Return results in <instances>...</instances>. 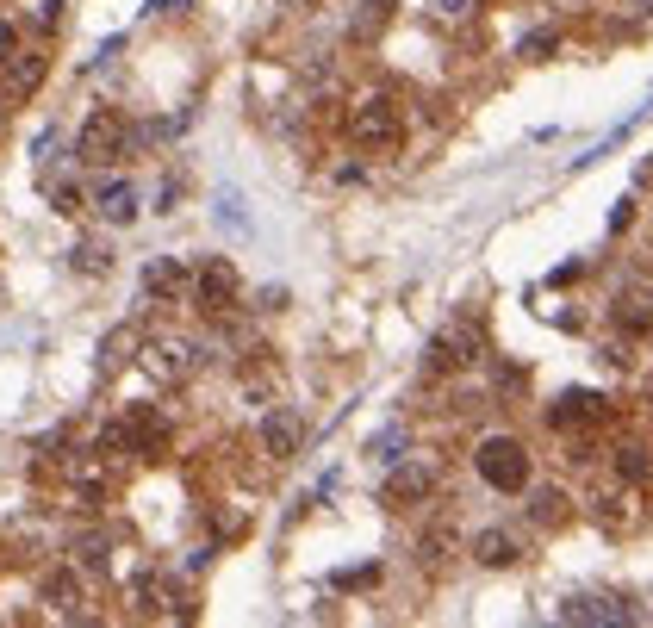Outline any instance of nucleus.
Here are the masks:
<instances>
[{
	"label": "nucleus",
	"mask_w": 653,
	"mask_h": 628,
	"mask_svg": "<svg viewBox=\"0 0 653 628\" xmlns=\"http://www.w3.org/2000/svg\"><path fill=\"white\" fill-rule=\"evenodd\" d=\"M430 492H436V473H430V467H417V461H411V467H399V473L386 479V504H392V510L423 504Z\"/></svg>",
	"instance_id": "9d476101"
},
{
	"label": "nucleus",
	"mask_w": 653,
	"mask_h": 628,
	"mask_svg": "<svg viewBox=\"0 0 653 628\" xmlns=\"http://www.w3.org/2000/svg\"><path fill=\"white\" fill-rule=\"evenodd\" d=\"M554 430H585V423H604V398L598 392H566L560 405L548 411Z\"/></svg>",
	"instance_id": "9b49d317"
},
{
	"label": "nucleus",
	"mask_w": 653,
	"mask_h": 628,
	"mask_svg": "<svg viewBox=\"0 0 653 628\" xmlns=\"http://www.w3.org/2000/svg\"><path fill=\"white\" fill-rule=\"evenodd\" d=\"M299 448H305V423L293 411H268L262 417V454L274 467H287V461H299Z\"/></svg>",
	"instance_id": "0eeeda50"
},
{
	"label": "nucleus",
	"mask_w": 653,
	"mask_h": 628,
	"mask_svg": "<svg viewBox=\"0 0 653 628\" xmlns=\"http://www.w3.org/2000/svg\"><path fill=\"white\" fill-rule=\"evenodd\" d=\"M193 299H200V311L206 318H231L237 311V299H243V280H237V268L224 262V255H212V262L193 274Z\"/></svg>",
	"instance_id": "423d86ee"
},
{
	"label": "nucleus",
	"mask_w": 653,
	"mask_h": 628,
	"mask_svg": "<svg viewBox=\"0 0 653 628\" xmlns=\"http://www.w3.org/2000/svg\"><path fill=\"white\" fill-rule=\"evenodd\" d=\"M647 473H653V461H647V448H616V479L622 485H647Z\"/></svg>",
	"instance_id": "a211bd4d"
},
{
	"label": "nucleus",
	"mask_w": 653,
	"mask_h": 628,
	"mask_svg": "<svg viewBox=\"0 0 653 628\" xmlns=\"http://www.w3.org/2000/svg\"><path fill=\"white\" fill-rule=\"evenodd\" d=\"M473 560L479 566H517L523 560V541L510 535V529H479L473 535Z\"/></svg>",
	"instance_id": "f8f14e48"
},
{
	"label": "nucleus",
	"mask_w": 653,
	"mask_h": 628,
	"mask_svg": "<svg viewBox=\"0 0 653 628\" xmlns=\"http://www.w3.org/2000/svg\"><path fill=\"white\" fill-rule=\"evenodd\" d=\"M622 504H629L622 492H604V498H598V517H604L610 529H622V523H629V510H622Z\"/></svg>",
	"instance_id": "aec40b11"
},
{
	"label": "nucleus",
	"mask_w": 653,
	"mask_h": 628,
	"mask_svg": "<svg viewBox=\"0 0 653 628\" xmlns=\"http://www.w3.org/2000/svg\"><path fill=\"white\" fill-rule=\"evenodd\" d=\"M467 361H479V330L454 324V330L430 336V349H423V380H448V374H461Z\"/></svg>",
	"instance_id": "39448f33"
},
{
	"label": "nucleus",
	"mask_w": 653,
	"mask_h": 628,
	"mask_svg": "<svg viewBox=\"0 0 653 628\" xmlns=\"http://www.w3.org/2000/svg\"><path fill=\"white\" fill-rule=\"evenodd\" d=\"M13 50H19V32H13V25H7V19H0V63H7V56H13Z\"/></svg>",
	"instance_id": "4be33fe9"
},
{
	"label": "nucleus",
	"mask_w": 653,
	"mask_h": 628,
	"mask_svg": "<svg viewBox=\"0 0 653 628\" xmlns=\"http://www.w3.org/2000/svg\"><path fill=\"white\" fill-rule=\"evenodd\" d=\"M94 206H100L106 224H131V218H137V187H131V181H106V187L94 193Z\"/></svg>",
	"instance_id": "ddd939ff"
},
{
	"label": "nucleus",
	"mask_w": 653,
	"mask_h": 628,
	"mask_svg": "<svg viewBox=\"0 0 653 628\" xmlns=\"http://www.w3.org/2000/svg\"><path fill=\"white\" fill-rule=\"evenodd\" d=\"M106 448H131V454H162L168 448V417L156 405H131L119 423L106 430Z\"/></svg>",
	"instance_id": "20e7f679"
},
{
	"label": "nucleus",
	"mask_w": 653,
	"mask_h": 628,
	"mask_svg": "<svg viewBox=\"0 0 653 628\" xmlns=\"http://www.w3.org/2000/svg\"><path fill=\"white\" fill-rule=\"evenodd\" d=\"M150 367H156L162 380H187V374H193V349H187V342H156V349H150Z\"/></svg>",
	"instance_id": "2eb2a0df"
},
{
	"label": "nucleus",
	"mask_w": 653,
	"mask_h": 628,
	"mask_svg": "<svg viewBox=\"0 0 653 628\" xmlns=\"http://www.w3.org/2000/svg\"><path fill=\"white\" fill-rule=\"evenodd\" d=\"M560 622H573V628H585V622H635V610L622 604V597L591 591V597H566V604H560Z\"/></svg>",
	"instance_id": "1a4fd4ad"
},
{
	"label": "nucleus",
	"mask_w": 653,
	"mask_h": 628,
	"mask_svg": "<svg viewBox=\"0 0 653 628\" xmlns=\"http://www.w3.org/2000/svg\"><path fill=\"white\" fill-rule=\"evenodd\" d=\"M529 517L542 523V529H554V523H566V517H573V498H566L560 485H548V492H535V498H529Z\"/></svg>",
	"instance_id": "dca6fc26"
},
{
	"label": "nucleus",
	"mask_w": 653,
	"mask_h": 628,
	"mask_svg": "<svg viewBox=\"0 0 653 628\" xmlns=\"http://www.w3.org/2000/svg\"><path fill=\"white\" fill-rule=\"evenodd\" d=\"M187 280H193V274L175 262V255H162V262H150V268H144V287H150L156 299H175V293H187Z\"/></svg>",
	"instance_id": "4468645a"
},
{
	"label": "nucleus",
	"mask_w": 653,
	"mask_h": 628,
	"mask_svg": "<svg viewBox=\"0 0 653 628\" xmlns=\"http://www.w3.org/2000/svg\"><path fill=\"white\" fill-rule=\"evenodd\" d=\"M56 212H81V193L75 187H56Z\"/></svg>",
	"instance_id": "5701e85b"
},
{
	"label": "nucleus",
	"mask_w": 653,
	"mask_h": 628,
	"mask_svg": "<svg viewBox=\"0 0 653 628\" xmlns=\"http://www.w3.org/2000/svg\"><path fill=\"white\" fill-rule=\"evenodd\" d=\"M75 268H81V274H106V249H100V243H81V249H75Z\"/></svg>",
	"instance_id": "412c9836"
},
{
	"label": "nucleus",
	"mask_w": 653,
	"mask_h": 628,
	"mask_svg": "<svg viewBox=\"0 0 653 628\" xmlns=\"http://www.w3.org/2000/svg\"><path fill=\"white\" fill-rule=\"evenodd\" d=\"M554 50H560V32H554V25H542V32H529V38L517 44V56H523V63H548Z\"/></svg>",
	"instance_id": "6ab92c4d"
},
{
	"label": "nucleus",
	"mask_w": 653,
	"mask_h": 628,
	"mask_svg": "<svg viewBox=\"0 0 653 628\" xmlns=\"http://www.w3.org/2000/svg\"><path fill=\"white\" fill-rule=\"evenodd\" d=\"M44 604H56V610L75 616V604H81V579H75V573H44Z\"/></svg>",
	"instance_id": "f3484780"
},
{
	"label": "nucleus",
	"mask_w": 653,
	"mask_h": 628,
	"mask_svg": "<svg viewBox=\"0 0 653 628\" xmlns=\"http://www.w3.org/2000/svg\"><path fill=\"white\" fill-rule=\"evenodd\" d=\"M0 69H7V81H0V88H7V100H32V94L44 88V75H50V56H44V50H13Z\"/></svg>",
	"instance_id": "6e6552de"
},
{
	"label": "nucleus",
	"mask_w": 653,
	"mask_h": 628,
	"mask_svg": "<svg viewBox=\"0 0 653 628\" xmlns=\"http://www.w3.org/2000/svg\"><path fill=\"white\" fill-rule=\"evenodd\" d=\"M125 144H131V125H125V112H119V106H100V112H88V119H81L75 156L88 162V168H106L112 156H125Z\"/></svg>",
	"instance_id": "f03ea898"
},
{
	"label": "nucleus",
	"mask_w": 653,
	"mask_h": 628,
	"mask_svg": "<svg viewBox=\"0 0 653 628\" xmlns=\"http://www.w3.org/2000/svg\"><path fill=\"white\" fill-rule=\"evenodd\" d=\"M349 131L361 137L367 150H399V144H405V106L386 100V94H367V100L349 112Z\"/></svg>",
	"instance_id": "7ed1b4c3"
},
{
	"label": "nucleus",
	"mask_w": 653,
	"mask_h": 628,
	"mask_svg": "<svg viewBox=\"0 0 653 628\" xmlns=\"http://www.w3.org/2000/svg\"><path fill=\"white\" fill-rule=\"evenodd\" d=\"M473 467H479V479H486L492 492H523L529 485V448L517 436H486L479 454H473Z\"/></svg>",
	"instance_id": "f257e3e1"
}]
</instances>
